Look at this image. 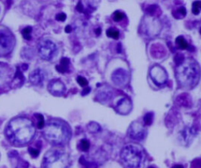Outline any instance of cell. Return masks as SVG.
<instances>
[{
	"label": "cell",
	"mask_w": 201,
	"mask_h": 168,
	"mask_svg": "<svg viewBox=\"0 0 201 168\" xmlns=\"http://www.w3.org/2000/svg\"><path fill=\"white\" fill-rule=\"evenodd\" d=\"M5 134L12 144L16 146H24L34 138L36 128L31 119L26 117H17L7 126Z\"/></svg>",
	"instance_id": "cell-1"
},
{
	"label": "cell",
	"mask_w": 201,
	"mask_h": 168,
	"mask_svg": "<svg viewBox=\"0 0 201 168\" xmlns=\"http://www.w3.org/2000/svg\"><path fill=\"white\" fill-rule=\"evenodd\" d=\"M177 81L183 88L196 87L200 78V68L197 62L191 58L185 59L176 69Z\"/></svg>",
	"instance_id": "cell-2"
},
{
	"label": "cell",
	"mask_w": 201,
	"mask_h": 168,
	"mask_svg": "<svg viewBox=\"0 0 201 168\" xmlns=\"http://www.w3.org/2000/svg\"><path fill=\"white\" fill-rule=\"evenodd\" d=\"M43 134L50 143L54 145H63L71 138V130L69 126L60 120L51 119L44 126Z\"/></svg>",
	"instance_id": "cell-3"
},
{
	"label": "cell",
	"mask_w": 201,
	"mask_h": 168,
	"mask_svg": "<svg viewBox=\"0 0 201 168\" xmlns=\"http://www.w3.org/2000/svg\"><path fill=\"white\" fill-rule=\"evenodd\" d=\"M120 158L127 168H142L146 160V155L141 147L128 145L122 149Z\"/></svg>",
	"instance_id": "cell-4"
},
{
	"label": "cell",
	"mask_w": 201,
	"mask_h": 168,
	"mask_svg": "<svg viewBox=\"0 0 201 168\" xmlns=\"http://www.w3.org/2000/svg\"><path fill=\"white\" fill-rule=\"evenodd\" d=\"M69 156L62 151L50 150L43 157V168H69Z\"/></svg>",
	"instance_id": "cell-5"
},
{
	"label": "cell",
	"mask_w": 201,
	"mask_h": 168,
	"mask_svg": "<svg viewBox=\"0 0 201 168\" xmlns=\"http://www.w3.org/2000/svg\"><path fill=\"white\" fill-rule=\"evenodd\" d=\"M38 52L42 59L45 60H51L57 54V47L50 39H43L38 45Z\"/></svg>",
	"instance_id": "cell-6"
},
{
	"label": "cell",
	"mask_w": 201,
	"mask_h": 168,
	"mask_svg": "<svg viewBox=\"0 0 201 168\" xmlns=\"http://www.w3.org/2000/svg\"><path fill=\"white\" fill-rule=\"evenodd\" d=\"M15 46L13 35L7 30H0V56L8 55Z\"/></svg>",
	"instance_id": "cell-7"
},
{
	"label": "cell",
	"mask_w": 201,
	"mask_h": 168,
	"mask_svg": "<svg viewBox=\"0 0 201 168\" xmlns=\"http://www.w3.org/2000/svg\"><path fill=\"white\" fill-rule=\"evenodd\" d=\"M149 75L153 83L157 86L164 85L167 83V78H168L165 69L162 66L158 65L151 68Z\"/></svg>",
	"instance_id": "cell-8"
},
{
	"label": "cell",
	"mask_w": 201,
	"mask_h": 168,
	"mask_svg": "<svg viewBox=\"0 0 201 168\" xmlns=\"http://www.w3.org/2000/svg\"><path fill=\"white\" fill-rule=\"evenodd\" d=\"M146 130L144 126L139 122H134L130 126L128 134L131 138L136 141H141L146 137Z\"/></svg>",
	"instance_id": "cell-9"
},
{
	"label": "cell",
	"mask_w": 201,
	"mask_h": 168,
	"mask_svg": "<svg viewBox=\"0 0 201 168\" xmlns=\"http://www.w3.org/2000/svg\"><path fill=\"white\" fill-rule=\"evenodd\" d=\"M112 80L117 87H123L128 83L129 75L128 72L123 69H118L112 75Z\"/></svg>",
	"instance_id": "cell-10"
},
{
	"label": "cell",
	"mask_w": 201,
	"mask_h": 168,
	"mask_svg": "<svg viewBox=\"0 0 201 168\" xmlns=\"http://www.w3.org/2000/svg\"><path fill=\"white\" fill-rule=\"evenodd\" d=\"M48 90L54 96H61L66 90L65 85L61 80L54 79L48 83Z\"/></svg>",
	"instance_id": "cell-11"
},
{
	"label": "cell",
	"mask_w": 201,
	"mask_h": 168,
	"mask_svg": "<svg viewBox=\"0 0 201 168\" xmlns=\"http://www.w3.org/2000/svg\"><path fill=\"white\" fill-rule=\"evenodd\" d=\"M47 77V74L42 69H36L33 70L29 75V81L35 86H40L43 83Z\"/></svg>",
	"instance_id": "cell-12"
},
{
	"label": "cell",
	"mask_w": 201,
	"mask_h": 168,
	"mask_svg": "<svg viewBox=\"0 0 201 168\" xmlns=\"http://www.w3.org/2000/svg\"><path fill=\"white\" fill-rule=\"evenodd\" d=\"M196 131L193 127H185L180 134V140L184 145H189L196 137Z\"/></svg>",
	"instance_id": "cell-13"
},
{
	"label": "cell",
	"mask_w": 201,
	"mask_h": 168,
	"mask_svg": "<svg viewBox=\"0 0 201 168\" xmlns=\"http://www.w3.org/2000/svg\"><path fill=\"white\" fill-rule=\"evenodd\" d=\"M131 108H132V104L127 98H123L116 102V109L119 114H128L131 112Z\"/></svg>",
	"instance_id": "cell-14"
},
{
	"label": "cell",
	"mask_w": 201,
	"mask_h": 168,
	"mask_svg": "<svg viewBox=\"0 0 201 168\" xmlns=\"http://www.w3.org/2000/svg\"><path fill=\"white\" fill-rule=\"evenodd\" d=\"M69 64H70L69 59L67 58V57H63L61 60L60 65L56 66V70L60 72V73H65L66 72H68Z\"/></svg>",
	"instance_id": "cell-15"
},
{
	"label": "cell",
	"mask_w": 201,
	"mask_h": 168,
	"mask_svg": "<svg viewBox=\"0 0 201 168\" xmlns=\"http://www.w3.org/2000/svg\"><path fill=\"white\" fill-rule=\"evenodd\" d=\"M9 78V74L7 70L3 67L0 66V87H2L7 83Z\"/></svg>",
	"instance_id": "cell-16"
},
{
	"label": "cell",
	"mask_w": 201,
	"mask_h": 168,
	"mask_svg": "<svg viewBox=\"0 0 201 168\" xmlns=\"http://www.w3.org/2000/svg\"><path fill=\"white\" fill-rule=\"evenodd\" d=\"M176 42L177 46H178V48L182 50H187L189 48V44L186 42L185 39L182 36H178L175 40Z\"/></svg>",
	"instance_id": "cell-17"
},
{
	"label": "cell",
	"mask_w": 201,
	"mask_h": 168,
	"mask_svg": "<svg viewBox=\"0 0 201 168\" xmlns=\"http://www.w3.org/2000/svg\"><path fill=\"white\" fill-rule=\"evenodd\" d=\"M174 17L177 19H181V18H183L186 15V10L184 7H181L177 9L175 11H174L173 13Z\"/></svg>",
	"instance_id": "cell-18"
},
{
	"label": "cell",
	"mask_w": 201,
	"mask_h": 168,
	"mask_svg": "<svg viewBox=\"0 0 201 168\" xmlns=\"http://www.w3.org/2000/svg\"><path fill=\"white\" fill-rule=\"evenodd\" d=\"M106 35L108 37L112 38V39H119V32L118 30L115 29V28H109V29L107 30Z\"/></svg>",
	"instance_id": "cell-19"
},
{
	"label": "cell",
	"mask_w": 201,
	"mask_h": 168,
	"mask_svg": "<svg viewBox=\"0 0 201 168\" xmlns=\"http://www.w3.org/2000/svg\"><path fill=\"white\" fill-rule=\"evenodd\" d=\"M31 31H32L31 27H26V28H24V29L22 31V36H23L24 39H26V40H31Z\"/></svg>",
	"instance_id": "cell-20"
},
{
	"label": "cell",
	"mask_w": 201,
	"mask_h": 168,
	"mask_svg": "<svg viewBox=\"0 0 201 168\" xmlns=\"http://www.w3.org/2000/svg\"><path fill=\"white\" fill-rule=\"evenodd\" d=\"M201 10V1H195L193 3V13L194 15H198Z\"/></svg>",
	"instance_id": "cell-21"
},
{
	"label": "cell",
	"mask_w": 201,
	"mask_h": 168,
	"mask_svg": "<svg viewBox=\"0 0 201 168\" xmlns=\"http://www.w3.org/2000/svg\"><path fill=\"white\" fill-rule=\"evenodd\" d=\"M35 116L39 119V122H38L37 127L39 129H43L45 126V122H44V118H43V115L41 114H35Z\"/></svg>",
	"instance_id": "cell-22"
},
{
	"label": "cell",
	"mask_w": 201,
	"mask_h": 168,
	"mask_svg": "<svg viewBox=\"0 0 201 168\" xmlns=\"http://www.w3.org/2000/svg\"><path fill=\"white\" fill-rule=\"evenodd\" d=\"M80 149H82L84 152H87L90 149V142L86 139H83L80 142Z\"/></svg>",
	"instance_id": "cell-23"
},
{
	"label": "cell",
	"mask_w": 201,
	"mask_h": 168,
	"mask_svg": "<svg viewBox=\"0 0 201 168\" xmlns=\"http://www.w3.org/2000/svg\"><path fill=\"white\" fill-rule=\"evenodd\" d=\"M152 121H153V113H149L145 116L144 117V122L146 125H151L152 123Z\"/></svg>",
	"instance_id": "cell-24"
},
{
	"label": "cell",
	"mask_w": 201,
	"mask_h": 168,
	"mask_svg": "<svg viewBox=\"0 0 201 168\" xmlns=\"http://www.w3.org/2000/svg\"><path fill=\"white\" fill-rule=\"evenodd\" d=\"M124 17H125L124 13H122V12L120 11L115 12L114 14H113V20H114V22H120V21H122Z\"/></svg>",
	"instance_id": "cell-25"
},
{
	"label": "cell",
	"mask_w": 201,
	"mask_h": 168,
	"mask_svg": "<svg viewBox=\"0 0 201 168\" xmlns=\"http://www.w3.org/2000/svg\"><path fill=\"white\" fill-rule=\"evenodd\" d=\"M77 82H78V83L79 84L80 86H81V87H86L87 85H88V81H87V80L83 76L77 77Z\"/></svg>",
	"instance_id": "cell-26"
},
{
	"label": "cell",
	"mask_w": 201,
	"mask_h": 168,
	"mask_svg": "<svg viewBox=\"0 0 201 168\" xmlns=\"http://www.w3.org/2000/svg\"><path fill=\"white\" fill-rule=\"evenodd\" d=\"M184 60H185V57H184V56L182 55V54H177V55L175 57V61L178 65L181 64Z\"/></svg>",
	"instance_id": "cell-27"
},
{
	"label": "cell",
	"mask_w": 201,
	"mask_h": 168,
	"mask_svg": "<svg viewBox=\"0 0 201 168\" xmlns=\"http://www.w3.org/2000/svg\"><path fill=\"white\" fill-rule=\"evenodd\" d=\"M88 127L89 129H90V131H91V132H97L98 131H99L98 129H100L99 125L97 123H94V122L90 123V125H89Z\"/></svg>",
	"instance_id": "cell-28"
},
{
	"label": "cell",
	"mask_w": 201,
	"mask_h": 168,
	"mask_svg": "<svg viewBox=\"0 0 201 168\" xmlns=\"http://www.w3.org/2000/svg\"><path fill=\"white\" fill-rule=\"evenodd\" d=\"M66 17H67V16H66L65 13H58L57 16H56V20H57V21H58V22H65L66 19Z\"/></svg>",
	"instance_id": "cell-29"
},
{
	"label": "cell",
	"mask_w": 201,
	"mask_h": 168,
	"mask_svg": "<svg viewBox=\"0 0 201 168\" xmlns=\"http://www.w3.org/2000/svg\"><path fill=\"white\" fill-rule=\"evenodd\" d=\"M28 152L31 154V156L34 157V158H36L39 154V151L37 150V149H33V148H29V149H28Z\"/></svg>",
	"instance_id": "cell-30"
},
{
	"label": "cell",
	"mask_w": 201,
	"mask_h": 168,
	"mask_svg": "<svg viewBox=\"0 0 201 168\" xmlns=\"http://www.w3.org/2000/svg\"><path fill=\"white\" fill-rule=\"evenodd\" d=\"M193 168H201V160H195L192 163Z\"/></svg>",
	"instance_id": "cell-31"
},
{
	"label": "cell",
	"mask_w": 201,
	"mask_h": 168,
	"mask_svg": "<svg viewBox=\"0 0 201 168\" xmlns=\"http://www.w3.org/2000/svg\"><path fill=\"white\" fill-rule=\"evenodd\" d=\"M28 163L27 162H24L22 161V163H19L18 166L17 168H28Z\"/></svg>",
	"instance_id": "cell-32"
},
{
	"label": "cell",
	"mask_w": 201,
	"mask_h": 168,
	"mask_svg": "<svg viewBox=\"0 0 201 168\" xmlns=\"http://www.w3.org/2000/svg\"><path fill=\"white\" fill-rule=\"evenodd\" d=\"M76 10H78L79 12L84 11V7H83V5H82V2H79L78 5H77V7H76Z\"/></svg>",
	"instance_id": "cell-33"
},
{
	"label": "cell",
	"mask_w": 201,
	"mask_h": 168,
	"mask_svg": "<svg viewBox=\"0 0 201 168\" xmlns=\"http://www.w3.org/2000/svg\"><path fill=\"white\" fill-rule=\"evenodd\" d=\"M90 87H86V88L84 90V91H83L82 94L83 95H87V94H88L89 93H90Z\"/></svg>",
	"instance_id": "cell-34"
},
{
	"label": "cell",
	"mask_w": 201,
	"mask_h": 168,
	"mask_svg": "<svg viewBox=\"0 0 201 168\" xmlns=\"http://www.w3.org/2000/svg\"><path fill=\"white\" fill-rule=\"evenodd\" d=\"M72 27L70 26V25H67V26L65 27V31L67 33H70L71 31H72Z\"/></svg>",
	"instance_id": "cell-35"
},
{
	"label": "cell",
	"mask_w": 201,
	"mask_h": 168,
	"mask_svg": "<svg viewBox=\"0 0 201 168\" xmlns=\"http://www.w3.org/2000/svg\"><path fill=\"white\" fill-rule=\"evenodd\" d=\"M96 34L98 35V36H100V34H101V28H98V29H96Z\"/></svg>",
	"instance_id": "cell-36"
},
{
	"label": "cell",
	"mask_w": 201,
	"mask_h": 168,
	"mask_svg": "<svg viewBox=\"0 0 201 168\" xmlns=\"http://www.w3.org/2000/svg\"><path fill=\"white\" fill-rule=\"evenodd\" d=\"M172 168H184L182 165H175V166H173Z\"/></svg>",
	"instance_id": "cell-37"
},
{
	"label": "cell",
	"mask_w": 201,
	"mask_h": 168,
	"mask_svg": "<svg viewBox=\"0 0 201 168\" xmlns=\"http://www.w3.org/2000/svg\"><path fill=\"white\" fill-rule=\"evenodd\" d=\"M149 168H154V167H152V166H149Z\"/></svg>",
	"instance_id": "cell-38"
},
{
	"label": "cell",
	"mask_w": 201,
	"mask_h": 168,
	"mask_svg": "<svg viewBox=\"0 0 201 168\" xmlns=\"http://www.w3.org/2000/svg\"><path fill=\"white\" fill-rule=\"evenodd\" d=\"M199 31H200V33H201V26H200V29H199Z\"/></svg>",
	"instance_id": "cell-39"
}]
</instances>
